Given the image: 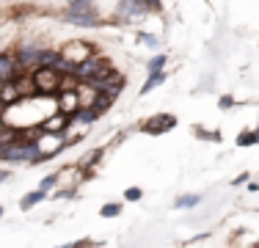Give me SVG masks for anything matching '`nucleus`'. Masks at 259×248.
<instances>
[{"label": "nucleus", "mask_w": 259, "mask_h": 248, "mask_svg": "<svg viewBox=\"0 0 259 248\" xmlns=\"http://www.w3.org/2000/svg\"><path fill=\"white\" fill-rule=\"evenodd\" d=\"M30 77H33V83H36V91L45 94V97L61 91V72L55 69V66H36V72L30 74Z\"/></svg>", "instance_id": "nucleus-1"}, {"label": "nucleus", "mask_w": 259, "mask_h": 248, "mask_svg": "<svg viewBox=\"0 0 259 248\" xmlns=\"http://www.w3.org/2000/svg\"><path fill=\"white\" fill-rule=\"evenodd\" d=\"M89 86H91L94 91H105V94H110V97L116 99V94L124 89V77H121V74H113L110 69H105V72L97 74V77H91Z\"/></svg>", "instance_id": "nucleus-2"}, {"label": "nucleus", "mask_w": 259, "mask_h": 248, "mask_svg": "<svg viewBox=\"0 0 259 248\" xmlns=\"http://www.w3.org/2000/svg\"><path fill=\"white\" fill-rule=\"evenodd\" d=\"M105 69H110L108 58H102V55H89L85 61H80V64L75 66V77L77 80H91Z\"/></svg>", "instance_id": "nucleus-3"}, {"label": "nucleus", "mask_w": 259, "mask_h": 248, "mask_svg": "<svg viewBox=\"0 0 259 248\" xmlns=\"http://www.w3.org/2000/svg\"><path fill=\"white\" fill-rule=\"evenodd\" d=\"M149 14V6L144 3V0H121L119 9H116V17L119 20H144V17Z\"/></svg>", "instance_id": "nucleus-4"}, {"label": "nucleus", "mask_w": 259, "mask_h": 248, "mask_svg": "<svg viewBox=\"0 0 259 248\" xmlns=\"http://www.w3.org/2000/svg\"><path fill=\"white\" fill-rule=\"evenodd\" d=\"M171 127H177V119L168 113H160V116H152L141 130H144V133H152V135H160V133H168Z\"/></svg>", "instance_id": "nucleus-5"}, {"label": "nucleus", "mask_w": 259, "mask_h": 248, "mask_svg": "<svg viewBox=\"0 0 259 248\" xmlns=\"http://www.w3.org/2000/svg\"><path fill=\"white\" fill-rule=\"evenodd\" d=\"M64 20L72 22V25H80V28H97V25L102 22L100 17L94 14V9H91V11H66Z\"/></svg>", "instance_id": "nucleus-6"}, {"label": "nucleus", "mask_w": 259, "mask_h": 248, "mask_svg": "<svg viewBox=\"0 0 259 248\" xmlns=\"http://www.w3.org/2000/svg\"><path fill=\"white\" fill-rule=\"evenodd\" d=\"M66 124H69V116L58 110V113H53L50 119L41 121V133H47V135H50V133L53 135H64L66 133Z\"/></svg>", "instance_id": "nucleus-7"}, {"label": "nucleus", "mask_w": 259, "mask_h": 248, "mask_svg": "<svg viewBox=\"0 0 259 248\" xmlns=\"http://www.w3.org/2000/svg\"><path fill=\"white\" fill-rule=\"evenodd\" d=\"M83 108L80 105V91H61V102H58V110L61 113H66V116H75L77 110Z\"/></svg>", "instance_id": "nucleus-8"}, {"label": "nucleus", "mask_w": 259, "mask_h": 248, "mask_svg": "<svg viewBox=\"0 0 259 248\" xmlns=\"http://www.w3.org/2000/svg\"><path fill=\"white\" fill-rule=\"evenodd\" d=\"M64 55L66 61H72V64H80V61H85L91 55V45H85V42H77V45H69V47H64Z\"/></svg>", "instance_id": "nucleus-9"}, {"label": "nucleus", "mask_w": 259, "mask_h": 248, "mask_svg": "<svg viewBox=\"0 0 259 248\" xmlns=\"http://www.w3.org/2000/svg\"><path fill=\"white\" fill-rule=\"evenodd\" d=\"M22 99V94H20V86L17 83H11V80H6V83H0V102L9 108V105H17Z\"/></svg>", "instance_id": "nucleus-10"}, {"label": "nucleus", "mask_w": 259, "mask_h": 248, "mask_svg": "<svg viewBox=\"0 0 259 248\" xmlns=\"http://www.w3.org/2000/svg\"><path fill=\"white\" fill-rule=\"evenodd\" d=\"M17 69H20V61H17L14 55H0V83L14 80Z\"/></svg>", "instance_id": "nucleus-11"}, {"label": "nucleus", "mask_w": 259, "mask_h": 248, "mask_svg": "<svg viewBox=\"0 0 259 248\" xmlns=\"http://www.w3.org/2000/svg\"><path fill=\"white\" fill-rule=\"evenodd\" d=\"M41 47H22L20 50V66H41Z\"/></svg>", "instance_id": "nucleus-12"}, {"label": "nucleus", "mask_w": 259, "mask_h": 248, "mask_svg": "<svg viewBox=\"0 0 259 248\" xmlns=\"http://www.w3.org/2000/svg\"><path fill=\"white\" fill-rule=\"evenodd\" d=\"M163 80H165V74H163V72H149V80H146V83L141 86V94H149V91H152V89H157V86L163 83Z\"/></svg>", "instance_id": "nucleus-13"}, {"label": "nucleus", "mask_w": 259, "mask_h": 248, "mask_svg": "<svg viewBox=\"0 0 259 248\" xmlns=\"http://www.w3.org/2000/svg\"><path fill=\"white\" fill-rule=\"evenodd\" d=\"M17 86H20V94H22V99H28V97L39 94V91H36L33 77H22V80H17Z\"/></svg>", "instance_id": "nucleus-14"}, {"label": "nucleus", "mask_w": 259, "mask_h": 248, "mask_svg": "<svg viewBox=\"0 0 259 248\" xmlns=\"http://www.w3.org/2000/svg\"><path fill=\"white\" fill-rule=\"evenodd\" d=\"M41 198H45V190L39 188V190H33V193H28L25 198H22V201H20V207H22V210H30L33 204H39Z\"/></svg>", "instance_id": "nucleus-15"}, {"label": "nucleus", "mask_w": 259, "mask_h": 248, "mask_svg": "<svg viewBox=\"0 0 259 248\" xmlns=\"http://www.w3.org/2000/svg\"><path fill=\"white\" fill-rule=\"evenodd\" d=\"M121 213V204H105V207L100 210V215H102V218H116V215H119Z\"/></svg>", "instance_id": "nucleus-16"}, {"label": "nucleus", "mask_w": 259, "mask_h": 248, "mask_svg": "<svg viewBox=\"0 0 259 248\" xmlns=\"http://www.w3.org/2000/svg\"><path fill=\"white\" fill-rule=\"evenodd\" d=\"M66 11H91V0H69Z\"/></svg>", "instance_id": "nucleus-17"}, {"label": "nucleus", "mask_w": 259, "mask_h": 248, "mask_svg": "<svg viewBox=\"0 0 259 248\" xmlns=\"http://www.w3.org/2000/svg\"><path fill=\"white\" fill-rule=\"evenodd\" d=\"M201 198L196 196V193H190V196H182V198H177V207H196Z\"/></svg>", "instance_id": "nucleus-18"}, {"label": "nucleus", "mask_w": 259, "mask_h": 248, "mask_svg": "<svg viewBox=\"0 0 259 248\" xmlns=\"http://www.w3.org/2000/svg\"><path fill=\"white\" fill-rule=\"evenodd\" d=\"M58 58H61V53H41V66H55L58 64Z\"/></svg>", "instance_id": "nucleus-19"}, {"label": "nucleus", "mask_w": 259, "mask_h": 248, "mask_svg": "<svg viewBox=\"0 0 259 248\" xmlns=\"http://www.w3.org/2000/svg\"><path fill=\"white\" fill-rule=\"evenodd\" d=\"M256 144V133H243L237 135V146H254Z\"/></svg>", "instance_id": "nucleus-20"}, {"label": "nucleus", "mask_w": 259, "mask_h": 248, "mask_svg": "<svg viewBox=\"0 0 259 248\" xmlns=\"http://www.w3.org/2000/svg\"><path fill=\"white\" fill-rule=\"evenodd\" d=\"M165 55H155V58L149 61V72H163V66H165Z\"/></svg>", "instance_id": "nucleus-21"}, {"label": "nucleus", "mask_w": 259, "mask_h": 248, "mask_svg": "<svg viewBox=\"0 0 259 248\" xmlns=\"http://www.w3.org/2000/svg\"><path fill=\"white\" fill-rule=\"evenodd\" d=\"M141 196H144V193H141V188H127V190H124V198H127V201H141Z\"/></svg>", "instance_id": "nucleus-22"}, {"label": "nucleus", "mask_w": 259, "mask_h": 248, "mask_svg": "<svg viewBox=\"0 0 259 248\" xmlns=\"http://www.w3.org/2000/svg\"><path fill=\"white\" fill-rule=\"evenodd\" d=\"M55 179H58V174H50V177H45V179H41V185H39V188L47 193V190H50L53 185H55Z\"/></svg>", "instance_id": "nucleus-23"}, {"label": "nucleus", "mask_w": 259, "mask_h": 248, "mask_svg": "<svg viewBox=\"0 0 259 248\" xmlns=\"http://www.w3.org/2000/svg\"><path fill=\"white\" fill-rule=\"evenodd\" d=\"M100 157H102V149H97V152L91 154L89 160H83V166H85V169H91V166H94V163H97V160H100Z\"/></svg>", "instance_id": "nucleus-24"}, {"label": "nucleus", "mask_w": 259, "mask_h": 248, "mask_svg": "<svg viewBox=\"0 0 259 248\" xmlns=\"http://www.w3.org/2000/svg\"><path fill=\"white\" fill-rule=\"evenodd\" d=\"M138 39L144 42V45H149V47H157V39H155V36H152V33H141Z\"/></svg>", "instance_id": "nucleus-25"}, {"label": "nucleus", "mask_w": 259, "mask_h": 248, "mask_svg": "<svg viewBox=\"0 0 259 248\" xmlns=\"http://www.w3.org/2000/svg\"><path fill=\"white\" fill-rule=\"evenodd\" d=\"M218 105H221V108H224V110H229V108H232V105H234V99H232L229 94H224V97H221V99H218Z\"/></svg>", "instance_id": "nucleus-26"}, {"label": "nucleus", "mask_w": 259, "mask_h": 248, "mask_svg": "<svg viewBox=\"0 0 259 248\" xmlns=\"http://www.w3.org/2000/svg\"><path fill=\"white\" fill-rule=\"evenodd\" d=\"M146 6H149V11H160L163 9V3H160V0H144Z\"/></svg>", "instance_id": "nucleus-27"}, {"label": "nucleus", "mask_w": 259, "mask_h": 248, "mask_svg": "<svg viewBox=\"0 0 259 248\" xmlns=\"http://www.w3.org/2000/svg\"><path fill=\"white\" fill-rule=\"evenodd\" d=\"M245 182H248V174H240V177L232 179V185H245Z\"/></svg>", "instance_id": "nucleus-28"}, {"label": "nucleus", "mask_w": 259, "mask_h": 248, "mask_svg": "<svg viewBox=\"0 0 259 248\" xmlns=\"http://www.w3.org/2000/svg\"><path fill=\"white\" fill-rule=\"evenodd\" d=\"M89 243H85V240H77V243H72V245H64V248H85Z\"/></svg>", "instance_id": "nucleus-29"}, {"label": "nucleus", "mask_w": 259, "mask_h": 248, "mask_svg": "<svg viewBox=\"0 0 259 248\" xmlns=\"http://www.w3.org/2000/svg\"><path fill=\"white\" fill-rule=\"evenodd\" d=\"M6 177H9V174H6V171H0V182H3V179H6Z\"/></svg>", "instance_id": "nucleus-30"}, {"label": "nucleus", "mask_w": 259, "mask_h": 248, "mask_svg": "<svg viewBox=\"0 0 259 248\" xmlns=\"http://www.w3.org/2000/svg\"><path fill=\"white\" fill-rule=\"evenodd\" d=\"M3 127H6V124H3V121H0V133H3Z\"/></svg>", "instance_id": "nucleus-31"}, {"label": "nucleus", "mask_w": 259, "mask_h": 248, "mask_svg": "<svg viewBox=\"0 0 259 248\" xmlns=\"http://www.w3.org/2000/svg\"><path fill=\"white\" fill-rule=\"evenodd\" d=\"M256 144H259V130H256Z\"/></svg>", "instance_id": "nucleus-32"}, {"label": "nucleus", "mask_w": 259, "mask_h": 248, "mask_svg": "<svg viewBox=\"0 0 259 248\" xmlns=\"http://www.w3.org/2000/svg\"><path fill=\"white\" fill-rule=\"evenodd\" d=\"M0 218H3V207H0Z\"/></svg>", "instance_id": "nucleus-33"}]
</instances>
